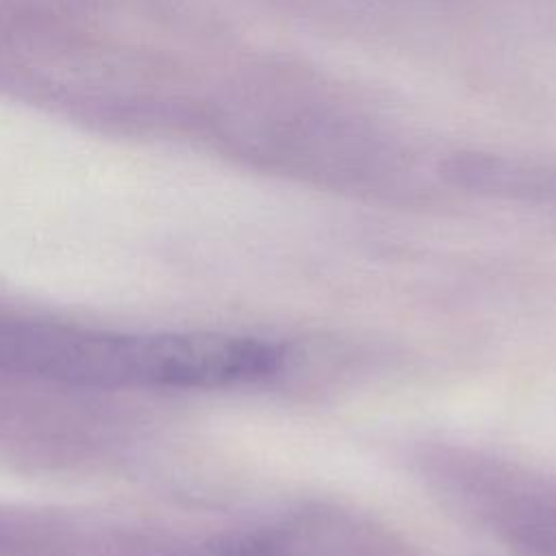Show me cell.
Wrapping results in <instances>:
<instances>
[{
  "label": "cell",
  "mask_w": 556,
  "mask_h": 556,
  "mask_svg": "<svg viewBox=\"0 0 556 556\" xmlns=\"http://www.w3.org/2000/svg\"><path fill=\"white\" fill-rule=\"evenodd\" d=\"M274 343L224 332L126 334L37 319H0V369L96 389H219L280 367Z\"/></svg>",
  "instance_id": "1"
}]
</instances>
